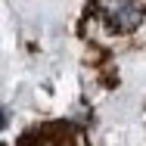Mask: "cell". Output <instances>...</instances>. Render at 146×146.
Masks as SVG:
<instances>
[{
    "label": "cell",
    "instance_id": "6da1fadb",
    "mask_svg": "<svg viewBox=\"0 0 146 146\" xmlns=\"http://www.w3.org/2000/svg\"><path fill=\"white\" fill-rule=\"evenodd\" d=\"M112 22H115L118 31H131L137 22H140V13H137L134 6H124L121 13H115V16H112Z\"/></svg>",
    "mask_w": 146,
    "mask_h": 146
},
{
    "label": "cell",
    "instance_id": "7a4b0ae2",
    "mask_svg": "<svg viewBox=\"0 0 146 146\" xmlns=\"http://www.w3.org/2000/svg\"><path fill=\"white\" fill-rule=\"evenodd\" d=\"M0 127H6V115L3 112H0Z\"/></svg>",
    "mask_w": 146,
    "mask_h": 146
}]
</instances>
